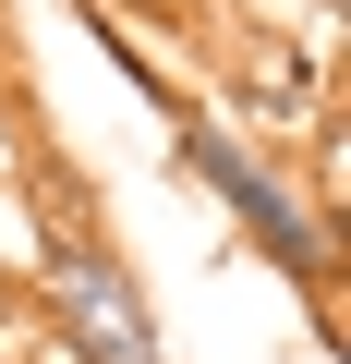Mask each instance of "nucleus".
Returning a JSON list of instances; mask_svg holds the SVG:
<instances>
[{
    "instance_id": "7ed1b4c3",
    "label": "nucleus",
    "mask_w": 351,
    "mask_h": 364,
    "mask_svg": "<svg viewBox=\"0 0 351 364\" xmlns=\"http://www.w3.org/2000/svg\"><path fill=\"white\" fill-rule=\"evenodd\" d=\"M243 109H255V122H315V109H327V97H315V61L279 49V37L243 49Z\"/></svg>"
},
{
    "instance_id": "f03ea898",
    "label": "nucleus",
    "mask_w": 351,
    "mask_h": 364,
    "mask_svg": "<svg viewBox=\"0 0 351 364\" xmlns=\"http://www.w3.org/2000/svg\"><path fill=\"white\" fill-rule=\"evenodd\" d=\"M49 328H61V352L73 364H169V340H157V304L133 291V267L97 243V231H49Z\"/></svg>"
},
{
    "instance_id": "f257e3e1",
    "label": "nucleus",
    "mask_w": 351,
    "mask_h": 364,
    "mask_svg": "<svg viewBox=\"0 0 351 364\" xmlns=\"http://www.w3.org/2000/svg\"><path fill=\"white\" fill-rule=\"evenodd\" d=\"M157 109H169V158H182L206 195H218V207L267 243V267H279L291 291H327V279H339V219H327L315 195H291V182H279V158H255L218 109H194V97H157Z\"/></svg>"
}]
</instances>
